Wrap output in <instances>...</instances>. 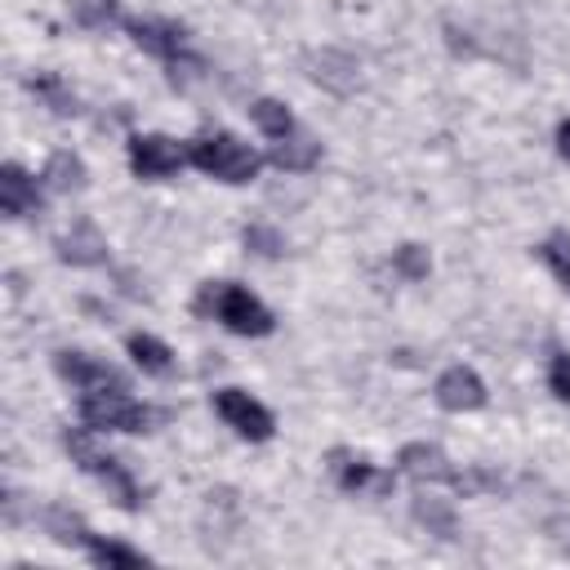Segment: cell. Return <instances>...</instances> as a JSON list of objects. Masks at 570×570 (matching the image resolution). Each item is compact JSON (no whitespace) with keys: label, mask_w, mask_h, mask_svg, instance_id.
<instances>
[{"label":"cell","mask_w":570,"mask_h":570,"mask_svg":"<svg viewBox=\"0 0 570 570\" xmlns=\"http://www.w3.org/2000/svg\"><path fill=\"white\" fill-rule=\"evenodd\" d=\"M53 249H58V258L71 263V267H102V263H107V236H102L89 218H76L71 232H62V236L53 240Z\"/></svg>","instance_id":"14"},{"label":"cell","mask_w":570,"mask_h":570,"mask_svg":"<svg viewBox=\"0 0 570 570\" xmlns=\"http://www.w3.org/2000/svg\"><path fill=\"white\" fill-rule=\"evenodd\" d=\"M392 267H396L401 281H423V276L432 272V258H428L423 245H401V249L392 254Z\"/></svg>","instance_id":"26"},{"label":"cell","mask_w":570,"mask_h":570,"mask_svg":"<svg viewBox=\"0 0 570 570\" xmlns=\"http://www.w3.org/2000/svg\"><path fill=\"white\" fill-rule=\"evenodd\" d=\"M548 387L557 392V401L570 405V352H557L552 365H548Z\"/></svg>","instance_id":"27"},{"label":"cell","mask_w":570,"mask_h":570,"mask_svg":"<svg viewBox=\"0 0 570 570\" xmlns=\"http://www.w3.org/2000/svg\"><path fill=\"white\" fill-rule=\"evenodd\" d=\"M183 165H191L187 142L169 138V134H134L129 138V169L147 183H160L169 174H178Z\"/></svg>","instance_id":"8"},{"label":"cell","mask_w":570,"mask_h":570,"mask_svg":"<svg viewBox=\"0 0 570 570\" xmlns=\"http://www.w3.org/2000/svg\"><path fill=\"white\" fill-rule=\"evenodd\" d=\"M53 370H58L76 392H116V387H129V379H125L116 365H107V361H98V356H89V352H76V347L53 352Z\"/></svg>","instance_id":"9"},{"label":"cell","mask_w":570,"mask_h":570,"mask_svg":"<svg viewBox=\"0 0 570 570\" xmlns=\"http://www.w3.org/2000/svg\"><path fill=\"white\" fill-rule=\"evenodd\" d=\"M187 151H191V165H196L200 174H209V178H218V183H232V187L254 183L258 169H263V156H258L249 142H240L236 134H227V129H205V134H196V138L187 142Z\"/></svg>","instance_id":"6"},{"label":"cell","mask_w":570,"mask_h":570,"mask_svg":"<svg viewBox=\"0 0 570 570\" xmlns=\"http://www.w3.org/2000/svg\"><path fill=\"white\" fill-rule=\"evenodd\" d=\"M40 183H45V191H85L89 169H85V160L76 151H53L45 160V169H40Z\"/></svg>","instance_id":"18"},{"label":"cell","mask_w":570,"mask_h":570,"mask_svg":"<svg viewBox=\"0 0 570 570\" xmlns=\"http://www.w3.org/2000/svg\"><path fill=\"white\" fill-rule=\"evenodd\" d=\"M71 22L85 27V31H107L120 18V0H71Z\"/></svg>","instance_id":"22"},{"label":"cell","mask_w":570,"mask_h":570,"mask_svg":"<svg viewBox=\"0 0 570 570\" xmlns=\"http://www.w3.org/2000/svg\"><path fill=\"white\" fill-rule=\"evenodd\" d=\"M125 352H129L134 365H138L142 374H151V379H169V374H174V352H169V343H160V338L147 334V330H134V334L125 338Z\"/></svg>","instance_id":"15"},{"label":"cell","mask_w":570,"mask_h":570,"mask_svg":"<svg viewBox=\"0 0 570 570\" xmlns=\"http://www.w3.org/2000/svg\"><path fill=\"white\" fill-rule=\"evenodd\" d=\"M27 89H31V98H36L40 107H49L53 116H76V111H80L71 85H67L58 71H31V76H27Z\"/></svg>","instance_id":"17"},{"label":"cell","mask_w":570,"mask_h":570,"mask_svg":"<svg viewBox=\"0 0 570 570\" xmlns=\"http://www.w3.org/2000/svg\"><path fill=\"white\" fill-rule=\"evenodd\" d=\"M76 414L94 432H125V436H142V432H151L165 419V410L129 396V387H116V392H80Z\"/></svg>","instance_id":"5"},{"label":"cell","mask_w":570,"mask_h":570,"mask_svg":"<svg viewBox=\"0 0 570 570\" xmlns=\"http://www.w3.org/2000/svg\"><path fill=\"white\" fill-rule=\"evenodd\" d=\"M62 445H67V454H71V463L85 472V476H94L102 490H107V499H116V508H125V512H138L142 508V485H138V476L116 459V454H107L102 445H94V428H67L62 432Z\"/></svg>","instance_id":"3"},{"label":"cell","mask_w":570,"mask_h":570,"mask_svg":"<svg viewBox=\"0 0 570 570\" xmlns=\"http://www.w3.org/2000/svg\"><path fill=\"white\" fill-rule=\"evenodd\" d=\"M249 120H254L258 134L272 138V142L298 134V120H294V111H289L281 98H254V102H249Z\"/></svg>","instance_id":"20"},{"label":"cell","mask_w":570,"mask_h":570,"mask_svg":"<svg viewBox=\"0 0 570 570\" xmlns=\"http://www.w3.org/2000/svg\"><path fill=\"white\" fill-rule=\"evenodd\" d=\"M40 205H45V183L31 178L18 160L0 165V209H4V218H27Z\"/></svg>","instance_id":"12"},{"label":"cell","mask_w":570,"mask_h":570,"mask_svg":"<svg viewBox=\"0 0 570 570\" xmlns=\"http://www.w3.org/2000/svg\"><path fill=\"white\" fill-rule=\"evenodd\" d=\"M125 31H129V40L142 53H151L156 62H165V71H169L174 85H187V76H200L205 62L191 49V31L183 22H174V18H125Z\"/></svg>","instance_id":"4"},{"label":"cell","mask_w":570,"mask_h":570,"mask_svg":"<svg viewBox=\"0 0 570 570\" xmlns=\"http://www.w3.org/2000/svg\"><path fill=\"white\" fill-rule=\"evenodd\" d=\"M330 476L343 494H387L396 472H383L379 463H370L365 454H352V450H330Z\"/></svg>","instance_id":"10"},{"label":"cell","mask_w":570,"mask_h":570,"mask_svg":"<svg viewBox=\"0 0 570 570\" xmlns=\"http://www.w3.org/2000/svg\"><path fill=\"white\" fill-rule=\"evenodd\" d=\"M548 534H552V543H557V548H566V552H570V517H552V521H548Z\"/></svg>","instance_id":"28"},{"label":"cell","mask_w":570,"mask_h":570,"mask_svg":"<svg viewBox=\"0 0 570 570\" xmlns=\"http://www.w3.org/2000/svg\"><path fill=\"white\" fill-rule=\"evenodd\" d=\"M396 472L410 476V481H419V485H445L450 494H463V499L503 490V476H499V472H490V468H459V463H450V459H445L436 445H428V441L401 445Z\"/></svg>","instance_id":"2"},{"label":"cell","mask_w":570,"mask_h":570,"mask_svg":"<svg viewBox=\"0 0 570 570\" xmlns=\"http://www.w3.org/2000/svg\"><path fill=\"white\" fill-rule=\"evenodd\" d=\"M539 258H543V267L557 276V285L570 294V240L557 232V236H548L543 245H539Z\"/></svg>","instance_id":"23"},{"label":"cell","mask_w":570,"mask_h":570,"mask_svg":"<svg viewBox=\"0 0 570 570\" xmlns=\"http://www.w3.org/2000/svg\"><path fill=\"white\" fill-rule=\"evenodd\" d=\"M209 401H214V414H218L240 441L263 445V441L276 436V419H272V410H267L258 396H249V392H240V387H218Z\"/></svg>","instance_id":"7"},{"label":"cell","mask_w":570,"mask_h":570,"mask_svg":"<svg viewBox=\"0 0 570 570\" xmlns=\"http://www.w3.org/2000/svg\"><path fill=\"white\" fill-rule=\"evenodd\" d=\"M557 156H561V160H570V120H561V125H557Z\"/></svg>","instance_id":"29"},{"label":"cell","mask_w":570,"mask_h":570,"mask_svg":"<svg viewBox=\"0 0 570 570\" xmlns=\"http://www.w3.org/2000/svg\"><path fill=\"white\" fill-rule=\"evenodd\" d=\"M40 525H45V534H49L53 543H67V548H85V543L94 539V530L85 525V517L71 512V508H62V503H49V508L40 512Z\"/></svg>","instance_id":"19"},{"label":"cell","mask_w":570,"mask_h":570,"mask_svg":"<svg viewBox=\"0 0 570 570\" xmlns=\"http://www.w3.org/2000/svg\"><path fill=\"white\" fill-rule=\"evenodd\" d=\"M85 552H89L94 566H151V557H147L142 548H129V543L102 539V534H94V539L85 543Z\"/></svg>","instance_id":"21"},{"label":"cell","mask_w":570,"mask_h":570,"mask_svg":"<svg viewBox=\"0 0 570 570\" xmlns=\"http://www.w3.org/2000/svg\"><path fill=\"white\" fill-rule=\"evenodd\" d=\"M240 240H245V249L258 254V258H281V254H285V236H281L276 227H267V223H249V227L240 232Z\"/></svg>","instance_id":"24"},{"label":"cell","mask_w":570,"mask_h":570,"mask_svg":"<svg viewBox=\"0 0 570 570\" xmlns=\"http://www.w3.org/2000/svg\"><path fill=\"white\" fill-rule=\"evenodd\" d=\"M432 396H436V405L450 410V414H468V410H481V405L490 401L481 374L468 370V365H450V370H441Z\"/></svg>","instance_id":"11"},{"label":"cell","mask_w":570,"mask_h":570,"mask_svg":"<svg viewBox=\"0 0 570 570\" xmlns=\"http://www.w3.org/2000/svg\"><path fill=\"white\" fill-rule=\"evenodd\" d=\"M191 312L205 316V321H218L223 330H232L240 338H267L276 330L272 307L236 281H205L191 298Z\"/></svg>","instance_id":"1"},{"label":"cell","mask_w":570,"mask_h":570,"mask_svg":"<svg viewBox=\"0 0 570 570\" xmlns=\"http://www.w3.org/2000/svg\"><path fill=\"white\" fill-rule=\"evenodd\" d=\"M414 517H419L428 530H436L441 539L454 534V508H450V499H428V494H423V499L414 503Z\"/></svg>","instance_id":"25"},{"label":"cell","mask_w":570,"mask_h":570,"mask_svg":"<svg viewBox=\"0 0 570 570\" xmlns=\"http://www.w3.org/2000/svg\"><path fill=\"white\" fill-rule=\"evenodd\" d=\"M267 160H272L276 169H285V174H307V169H316V160H321V142H316V138H307V134L298 129V134H289V138L272 142Z\"/></svg>","instance_id":"16"},{"label":"cell","mask_w":570,"mask_h":570,"mask_svg":"<svg viewBox=\"0 0 570 570\" xmlns=\"http://www.w3.org/2000/svg\"><path fill=\"white\" fill-rule=\"evenodd\" d=\"M303 67H307V80L321 85V89H330V94H352L361 85V67L343 49H316V53H307Z\"/></svg>","instance_id":"13"}]
</instances>
